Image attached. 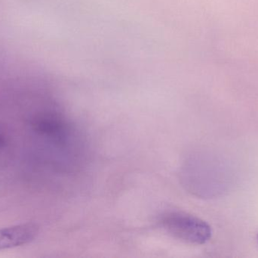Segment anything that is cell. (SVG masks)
<instances>
[{"label":"cell","instance_id":"cell-4","mask_svg":"<svg viewBox=\"0 0 258 258\" xmlns=\"http://www.w3.org/2000/svg\"><path fill=\"white\" fill-rule=\"evenodd\" d=\"M2 143H3V139H2V138L0 137V145H1Z\"/></svg>","mask_w":258,"mask_h":258},{"label":"cell","instance_id":"cell-3","mask_svg":"<svg viewBox=\"0 0 258 258\" xmlns=\"http://www.w3.org/2000/svg\"><path fill=\"white\" fill-rule=\"evenodd\" d=\"M36 129L46 136L61 139L66 136L68 128L65 121L59 115L48 113L36 120Z\"/></svg>","mask_w":258,"mask_h":258},{"label":"cell","instance_id":"cell-2","mask_svg":"<svg viewBox=\"0 0 258 258\" xmlns=\"http://www.w3.org/2000/svg\"><path fill=\"white\" fill-rule=\"evenodd\" d=\"M38 227L34 224H25L0 229V250L26 245L37 236Z\"/></svg>","mask_w":258,"mask_h":258},{"label":"cell","instance_id":"cell-1","mask_svg":"<svg viewBox=\"0 0 258 258\" xmlns=\"http://www.w3.org/2000/svg\"><path fill=\"white\" fill-rule=\"evenodd\" d=\"M161 227L172 237L194 245H203L210 240V226L203 220L183 212L165 214L160 221Z\"/></svg>","mask_w":258,"mask_h":258}]
</instances>
